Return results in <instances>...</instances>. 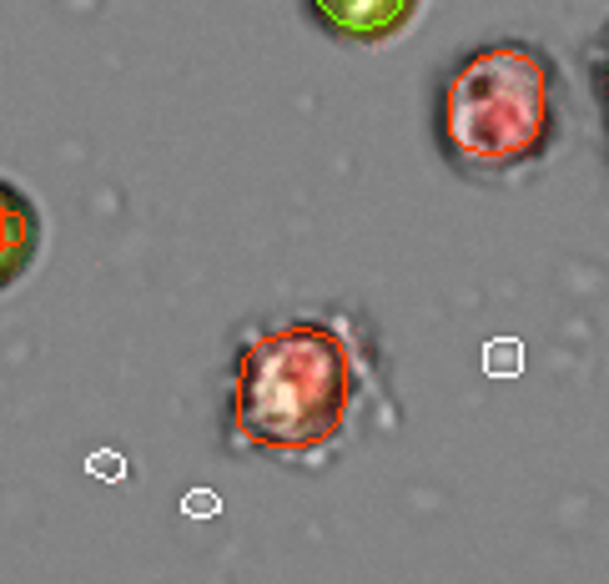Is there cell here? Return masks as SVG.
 Returning <instances> with one entry per match:
<instances>
[{"mask_svg": "<svg viewBox=\"0 0 609 584\" xmlns=\"http://www.w3.org/2000/svg\"><path fill=\"white\" fill-rule=\"evenodd\" d=\"M358 368L327 323H283L242 348L232 378V439L252 454L312 458L348 429Z\"/></svg>", "mask_w": 609, "mask_h": 584, "instance_id": "6da1fadb", "label": "cell"}, {"mask_svg": "<svg viewBox=\"0 0 609 584\" xmlns=\"http://www.w3.org/2000/svg\"><path fill=\"white\" fill-rule=\"evenodd\" d=\"M554 131V71L534 46H479L454 65L439 92V136L454 162L509 171L549 146Z\"/></svg>", "mask_w": 609, "mask_h": 584, "instance_id": "7a4b0ae2", "label": "cell"}, {"mask_svg": "<svg viewBox=\"0 0 609 584\" xmlns=\"http://www.w3.org/2000/svg\"><path fill=\"white\" fill-rule=\"evenodd\" d=\"M414 11H418V0H312V15H318L333 36L363 40V46H378V40L398 36V31L414 21Z\"/></svg>", "mask_w": 609, "mask_h": 584, "instance_id": "3957f363", "label": "cell"}, {"mask_svg": "<svg viewBox=\"0 0 609 584\" xmlns=\"http://www.w3.org/2000/svg\"><path fill=\"white\" fill-rule=\"evenodd\" d=\"M483 373L489 378H518L524 373V343L518 338H493L483 348Z\"/></svg>", "mask_w": 609, "mask_h": 584, "instance_id": "277c9868", "label": "cell"}, {"mask_svg": "<svg viewBox=\"0 0 609 584\" xmlns=\"http://www.w3.org/2000/svg\"><path fill=\"white\" fill-rule=\"evenodd\" d=\"M217 493H207V489H196V493H187V514H196V520H207V514H217Z\"/></svg>", "mask_w": 609, "mask_h": 584, "instance_id": "5b68a950", "label": "cell"}, {"mask_svg": "<svg viewBox=\"0 0 609 584\" xmlns=\"http://www.w3.org/2000/svg\"><path fill=\"white\" fill-rule=\"evenodd\" d=\"M92 474H101V479H121V474H127V464H121L117 454H92Z\"/></svg>", "mask_w": 609, "mask_h": 584, "instance_id": "8992f818", "label": "cell"}, {"mask_svg": "<svg viewBox=\"0 0 609 584\" xmlns=\"http://www.w3.org/2000/svg\"><path fill=\"white\" fill-rule=\"evenodd\" d=\"M605 96H609V51H605Z\"/></svg>", "mask_w": 609, "mask_h": 584, "instance_id": "52a82bcc", "label": "cell"}]
</instances>
